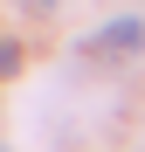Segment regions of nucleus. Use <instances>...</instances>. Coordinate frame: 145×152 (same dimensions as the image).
<instances>
[{"label":"nucleus","mask_w":145,"mask_h":152,"mask_svg":"<svg viewBox=\"0 0 145 152\" xmlns=\"http://www.w3.org/2000/svg\"><path fill=\"white\" fill-rule=\"evenodd\" d=\"M97 42H104V48H111V56H131V48L145 42V21H131V14H125V21H111V28H104V35H97Z\"/></svg>","instance_id":"f257e3e1"},{"label":"nucleus","mask_w":145,"mask_h":152,"mask_svg":"<svg viewBox=\"0 0 145 152\" xmlns=\"http://www.w3.org/2000/svg\"><path fill=\"white\" fill-rule=\"evenodd\" d=\"M14 69H21V48H14V42H0V83H7Z\"/></svg>","instance_id":"f03ea898"}]
</instances>
